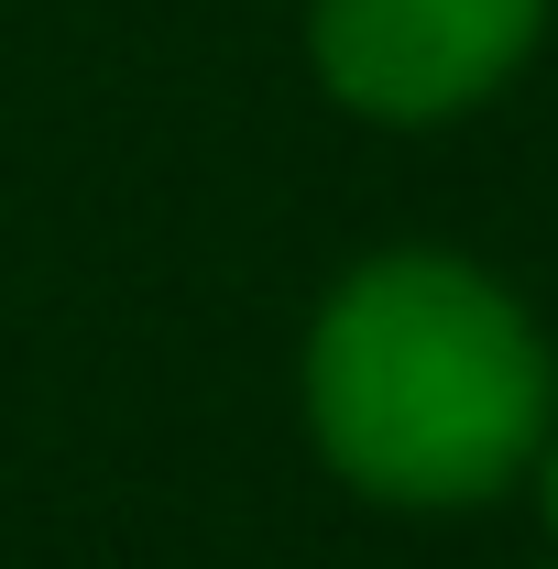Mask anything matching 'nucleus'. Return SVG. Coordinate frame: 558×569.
I'll list each match as a JSON object with an SVG mask.
<instances>
[{
    "label": "nucleus",
    "instance_id": "1",
    "mask_svg": "<svg viewBox=\"0 0 558 569\" xmlns=\"http://www.w3.org/2000/svg\"><path fill=\"white\" fill-rule=\"evenodd\" d=\"M558 361L537 318L460 252H372L307 329V427L372 503H492L537 471Z\"/></svg>",
    "mask_w": 558,
    "mask_h": 569
},
{
    "label": "nucleus",
    "instance_id": "2",
    "mask_svg": "<svg viewBox=\"0 0 558 569\" xmlns=\"http://www.w3.org/2000/svg\"><path fill=\"white\" fill-rule=\"evenodd\" d=\"M548 0H318L307 56L318 88L361 121H460L537 56Z\"/></svg>",
    "mask_w": 558,
    "mask_h": 569
},
{
    "label": "nucleus",
    "instance_id": "3",
    "mask_svg": "<svg viewBox=\"0 0 558 569\" xmlns=\"http://www.w3.org/2000/svg\"><path fill=\"white\" fill-rule=\"evenodd\" d=\"M537 482H548V526H558V438L537 449Z\"/></svg>",
    "mask_w": 558,
    "mask_h": 569
}]
</instances>
